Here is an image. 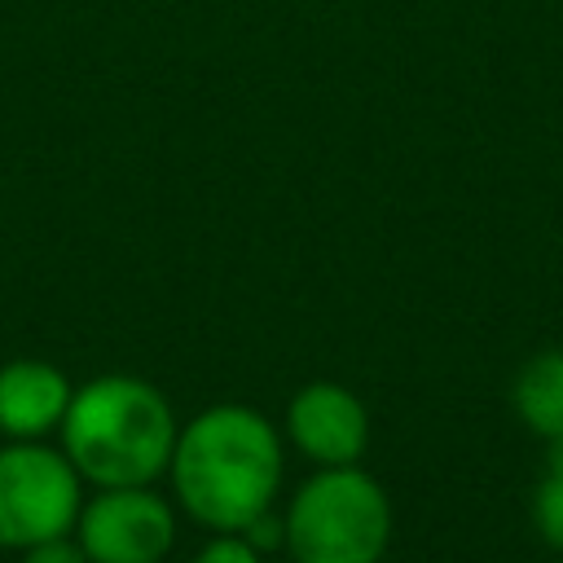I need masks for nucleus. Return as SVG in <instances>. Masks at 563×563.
I'll list each match as a JSON object with an SVG mask.
<instances>
[{"label": "nucleus", "instance_id": "obj_1", "mask_svg": "<svg viewBox=\"0 0 563 563\" xmlns=\"http://www.w3.org/2000/svg\"><path fill=\"white\" fill-rule=\"evenodd\" d=\"M282 431L251 405H211L180 422L167 462L180 510L211 532H242L282 493Z\"/></svg>", "mask_w": 563, "mask_h": 563}, {"label": "nucleus", "instance_id": "obj_2", "mask_svg": "<svg viewBox=\"0 0 563 563\" xmlns=\"http://www.w3.org/2000/svg\"><path fill=\"white\" fill-rule=\"evenodd\" d=\"M176 413L167 396L136 374H101L75 387L57 427L62 453L79 479L97 488L154 484L176 449Z\"/></svg>", "mask_w": 563, "mask_h": 563}, {"label": "nucleus", "instance_id": "obj_3", "mask_svg": "<svg viewBox=\"0 0 563 563\" xmlns=\"http://www.w3.org/2000/svg\"><path fill=\"white\" fill-rule=\"evenodd\" d=\"M290 563H383L391 541V501L383 484L352 466H317L286 515Z\"/></svg>", "mask_w": 563, "mask_h": 563}, {"label": "nucleus", "instance_id": "obj_4", "mask_svg": "<svg viewBox=\"0 0 563 563\" xmlns=\"http://www.w3.org/2000/svg\"><path fill=\"white\" fill-rule=\"evenodd\" d=\"M84 506V479L62 449L44 440L0 444V545L31 550L40 541L75 532Z\"/></svg>", "mask_w": 563, "mask_h": 563}, {"label": "nucleus", "instance_id": "obj_5", "mask_svg": "<svg viewBox=\"0 0 563 563\" xmlns=\"http://www.w3.org/2000/svg\"><path fill=\"white\" fill-rule=\"evenodd\" d=\"M75 541L92 563H163L176 545V506L150 484L97 488L79 506Z\"/></svg>", "mask_w": 563, "mask_h": 563}, {"label": "nucleus", "instance_id": "obj_6", "mask_svg": "<svg viewBox=\"0 0 563 563\" xmlns=\"http://www.w3.org/2000/svg\"><path fill=\"white\" fill-rule=\"evenodd\" d=\"M286 440L312 466H352L369 444V409L343 383H303L286 405Z\"/></svg>", "mask_w": 563, "mask_h": 563}, {"label": "nucleus", "instance_id": "obj_7", "mask_svg": "<svg viewBox=\"0 0 563 563\" xmlns=\"http://www.w3.org/2000/svg\"><path fill=\"white\" fill-rule=\"evenodd\" d=\"M70 378L40 356H18L0 365V435L9 440H44L62 427L70 409Z\"/></svg>", "mask_w": 563, "mask_h": 563}, {"label": "nucleus", "instance_id": "obj_8", "mask_svg": "<svg viewBox=\"0 0 563 563\" xmlns=\"http://www.w3.org/2000/svg\"><path fill=\"white\" fill-rule=\"evenodd\" d=\"M519 422L541 440H563V347L537 352L519 365L510 387Z\"/></svg>", "mask_w": 563, "mask_h": 563}, {"label": "nucleus", "instance_id": "obj_9", "mask_svg": "<svg viewBox=\"0 0 563 563\" xmlns=\"http://www.w3.org/2000/svg\"><path fill=\"white\" fill-rule=\"evenodd\" d=\"M532 528L545 545L563 550V440H550L545 475L532 488Z\"/></svg>", "mask_w": 563, "mask_h": 563}, {"label": "nucleus", "instance_id": "obj_10", "mask_svg": "<svg viewBox=\"0 0 563 563\" xmlns=\"http://www.w3.org/2000/svg\"><path fill=\"white\" fill-rule=\"evenodd\" d=\"M194 563H264V554L242 537V532H216L198 554Z\"/></svg>", "mask_w": 563, "mask_h": 563}, {"label": "nucleus", "instance_id": "obj_11", "mask_svg": "<svg viewBox=\"0 0 563 563\" xmlns=\"http://www.w3.org/2000/svg\"><path fill=\"white\" fill-rule=\"evenodd\" d=\"M22 563H92V559L84 554L75 532H66V537H53V541H40V545L22 550Z\"/></svg>", "mask_w": 563, "mask_h": 563}]
</instances>
